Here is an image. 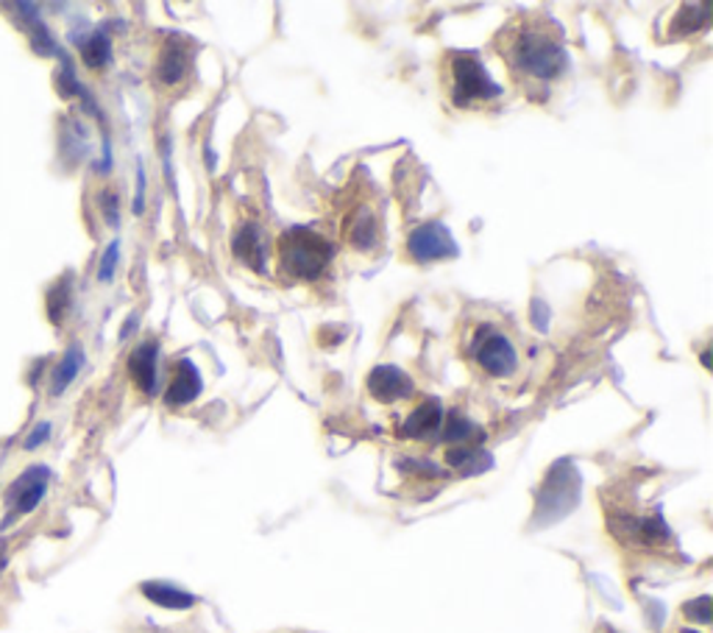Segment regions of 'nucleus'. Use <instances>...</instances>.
I'll return each instance as SVG.
<instances>
[{"label": "nucleus", "mask_w": 713, "mask_h": 633, "mask_svg": "<svg viewBox=\"0 0 713 633\" xmlns=\"http://www.w3.org/2000/svg\"><path fill=\"white\" fill-rule=\"evenodd\" d=\"M496 51L522 87H547L569 67L563 31L547 14H518L496 36Z\"/></svg>", "instance_id": "f257e3e1"}, {"label": "nucleus", "mask_w": 713, "mask_h": 633, "mask_svg": "<svg viewBox=\"0 0 713 633\" xmlns=\"http://www.w3.org/2000/svg\"><path fill=\"white\" fill-rule=\"evenodd\" d=\"M334 258V245L307 227L285 229L276 240L279 276L293 282H316Z\"/></svg>", "instance_id": "f03ea898"}, {"label": "nucleus", "mask_w": 713, "mask_h": 633, "mask_svg": "<svg viewBox=\"0 0 713 633\" xmlns=\"http://www.w3.org/2000/svg\"><path fill=\"white\" fill-rule=\"evenodd\" d=\"M443 78L449 87V101L458 109L491 103L502 96L500 84L491 78L480 56L469 51H452L443 56Z\"/></svg>", "instance_id": "7ed1b4c3"}, {"label": "nucleus", "mask_w": 713, "mask_h": 633, "mask_svg": "<svg viewBox=\"0 0 713 633\" xmlns=\"http://www.w3.org/2000/svg\"><path fill=\"white\" fill-rule=\"evenodd\" d=\"M469 358L491 376H511L518 369L513 341L494 324H480L469 341Z\"/></svg>", "instance_id": "20e7f679"}, {"label": "nucleus", "mask_w": 713, "mask_h": 633, "mask_svg": "<svg viewBox=\"0 0 713 633\" xmlns=\"http://www.w3.org/2000/svg\"><path fill=\"white\" fill-rule=\"evenodd\" d=\"M51 480H54V472L45 463H34V467L25 469L18 480L7 489L3 494V502H7V516L0 522V531H9L20 516L34 514L42 505L45 494L51 489Z\"/></svg>", "instance_id": "39448f33"}, {"label": "nucleus", "mask_w": 713, "mask_h": 633, "mask_svg": "<svg viewBox=\"0 0 713 633\" xmlns=\"http://www.w3.org/2000/svg\"><path fill=\"white\" fill-rule=\"evenodd\" d=\"M193 54H196V45L190 40H185L182 34H171L165 42H162L160 56H156L154 78L160 87H178L185 84L193 73Z\"/></svg>", "instance_id": "423d86ee"}, {"label": "nucleus", "mask_w": 713, "mask_h": 633, "mask_svg": "<svg viewBox=\"0 0 713 633\" xmlns=\"http://www.w3.org/2000/svg\"><path fill=\"white\" fill-rule=\"evenodd\" d=\"M405 249L413 263H438V260L458 258V243H454L452 232L438 221L413 229Z\"/></svg>", "instance_id": "0eeeda50"}, {"label": "nucleus", "mask_w": 713, "mask_h": 633, "mask_svg": "<svg viewBox=\"0 0 713 633\" xmlns=\"http://www.w3.org/2000/svg\"><path fill=\"white\" fill-rule=\"evenodd\" d=\"M365 385H369L371 396L385 402V405H391V402H398V400H407V396H413V391H416L410 374L398 369V365H376V369L369 374V383Z\"/></svg>", "instance_id": "6e6552de"}, {"label": "nucleus", "mask_w": 713, "mask_h": 633, "mask_svg": "<svg viewBox=\"0 0 713 633\" xmlns=\"http://www.w3.org/2000/svg\"><path fill=\"white\" fill-rule=\"evenodd\" d=\"M232 251L240 263L249 265V269L260 271L262 274V271H265V260H267L265 229H262L256 221H243L232 238Z\"/></svg>", "instance_id": "1a4fd4ad"}, {"label": "nucleus", "mask_w": 713, "mask_h": 633, "mask_svg": "<svg viewBox=\"0 0 713 633\" xmlns=\"http://www.w3.org/2000/svg\"><path fill=\"white\" fill-rule=\"evenodd\" d=\"M343 238L351 249L371 251L380 243V216L371 207L360 204V207L351 209L349 216H345Z\"/></svg>", "instance_id": "9d476101"}, {"label": "nucleus", "mask_w": 713, "mask_h": 633, "mask_svg": "<svg viewBox=\"0 0 713 633\" xmlns=\"http://www.w3.org/2000/svg\"><path fill=\"white\" fill-rule=\"evenodd\" d=\"M443 405H440L435 396L424 400L421 405H416L410 411V416L405 418L402 425V436L410 438V441H424V438H432L440 433V425H443Z\"/></svg>", "instance_id": "9b49d317"}, {"label": "nucleus", "mask_w": 713, "mask_h": 633, "mask_svg": "<svg viewBox=\"0 0 713 633\" xmlns=\"http://www.w3.org/2000/svg\"><path fill=\"white\" fill-rule=\"evenodd\" d=\"M201 374H198V369L193 365V360H178V363L173 365V376L165 391V402L171 407H185L201 394Z\"/></svg>", "instance_id": "f8f14e48"}, {"label": "nucleus", "mask_w": 713, "mask_h": 633, "mask_svg": "<svg viewBox=\"0 0 713 633\" xmlns=\"http://www.w3.org/2000/svg\"><path fill=\"white\" fill-rule=\"evenodd\" d=\"M156 360H160V343L143 341L129 354V376L143 394L156 391Z\"/></svg>", "instance_id": "ddd939ff"}, {"label": "nucleus", "mask_w": 713, "mask_h": 633, "mask_svg": "<svg viewBox=\"0 0 713 633\" xmlns=\"http://www.w3.org/2000/svg\"><path fill=\"white\" fill-rule=\"evenodd\" d=\"M140 592L145 594V600L167 611H187L196 605V594H190L187 589H178L176 583H165V580H145L140 586Z\"/></svg>", "instance_id": "4468645a"}, {"label": "nucleus", "mask_w": 713, "mask_h": 633, "mask_svg": "<svg viewBox=\"0 0 713 633\" xmlns=\"http://www.w3.org/2000/svg\"><path fill=\"white\" fill-rule=\"evenodd\" d=\"M440 438L452 447H469V441H480L482 433L469 416H463L460 411H449L443 416V425H440Z\"/></svg>", "instance_id": "2eb2a0df"}, {"label": "nucleus", "mask_w": 713, "mask_h": 633, "mask_svg": "<svg viewBox=\"0 0 713 633\" xmlns=\"http://www.w3.org/2000/svg\"><path fill=\"white\" fill-rule=\"evenodd\" d=\"M81 369H84V349L78 347V343H73V347H67V352L62 354L59 363H56L54 374H51V394L54 396L65 394Z\"/></svg>", "instance_id": "dca6fc26"}, {"label": "nucleus", "mask_w": 713, "mask_h": 633, "mask_svg": "<svg viewBox=\"0 0 713 633\" xmlns=\"http://www.w3.org/2000/svg\"><path fill=\"white\" fill-rule=\"evenodd\" d=\"M78 48H81L84 65L92 67V70H101L112 62V40L103 31H92V34L84 36Z\"/></svg>", "instance_id": "f3484780"}, {"label": "nucleus", "mask_w": 713, "mask_h": 633, "mask_svg": "<svg viewBox=\"0 0 713 633\" xmlns=\"http://www.w3.org/2000/svg\"><path fill=\"white\" fill-rule=\"evenodd\" d=\"M446 460H449V467L460 469V472L465 474H480L494 463V460L476 447H452L446 452Z\"/></svg>", "instance_id": "a211bd4d"}, {"label": "nucleus", "mask_w": 713, "mask_h": 633, "mask_svg": "<svg viewBox=\"0 0 713 633\" xmlns=\"http://www.w3.org/2000/svg\"><path fill=\"white\" fill-rule=\"evenodd\" d=\"M70 302H73V287L70 282L62 280L56 282L54 291L48 293V318L54 324H62V318H65V313L70 310Z\"/></svg>", "instance_id": "6ab92c4d"}, {"label": "nucleus", "mask_w": 713, "mask_h": 633, "mask_svg": "<svg viewBox=\"0 0 713 633\" xmlns=\"http://www.w3.org/2000/svg\"><path fill=\"white\" fill-rule=\"evenodd\" d=\"M118 263H120V243L118 240H112V243L107 245V251H103L101 265H98V282H112L114 271H118Z\"/></svg>", "instance_id": "aec40b11"}, {"label": "nucleus", "mask_w": 713, "mask_h": 633, "mask_svg": "<svg viewBox=\"0 0 713 633\" xmlns=\"http://www.w3.org/2000/svg\"><path fill=\"white\" fill-rule=\"evenodd\" d=\"M683 614L689 616V620L707 625V622H711V598H707V594H702V598L691 600V603L683 605Z\"/></svg>", "instance_id": "412c9836"}, {"label": "nucleus", "mask_w": 713, "mask_h": 633, "mask_svg": "<svg viewBox=\"0 0 713 633\" xmlns=\"http://www.w3.org/2000/svg\"><path fill=\"white\" fill-rule=\"evenodd\" d=\"M51 433H54V427H51V422H40V425H34V430H31L29 436H25V441H23L25 452H34V449H40L42 444L48 441Z\"/></svg>", "instance_id": "4be33fe9"}, {"label": "nucleus", "mask_w": 713, "mask_h": 633, "mask_svg": "<svg viewBox=\"0 0 713 633\" xmlns=\"http://www.w3.org/2000/svg\"><path fill=\"white\" fill-rule=\"evenodd\" d=\"M101 207H103V216H107V223L118 227V196H114L112 190L101 193Z\"/></svg>", "instance_id": "5701e85b"}, {"label": "nucleus", "mask_w": 713, "mask_h": 633, "mask_svg": "<svg viewBox=\"0 0 713 633\" xmlns=\"http://www.w3.org/2000/svg\"><path fill=\"white\" fill-rule=\"evenodd\" d=\"M143 207H145V174H143V167H140V174H138V198H134V216H140V212H143Z\"/></svg>", "instance_id": "b1692460"}, {"label": "nucleus", "mask_w": 713, "mask_h": 633, "mask_svg": "<svg viewBox=\"0 0 713 633\" xmlns=\"http://www.w3.org/2000/svg\"><path fill=\"white\" fill-rule=\"evenodd\" d=\"M7 567H9V547H7V542L0 538V575H3V569Z\"/></svg>", "instance_id": "393cba45"}, {"label": "nucleus", "mask_w": 713, "mask_h": 633, "mask_svg": "<svg viewBox=\"0 0 713 633\" xmlns=\"http://www.w3.org/2000/svg\"><path fill=\"white\" fill-rule=\"evenodd\" d=\"M680 633H700V631H680Z\"/></svg>", "instance_id": "a878e982"}]
</instances>
